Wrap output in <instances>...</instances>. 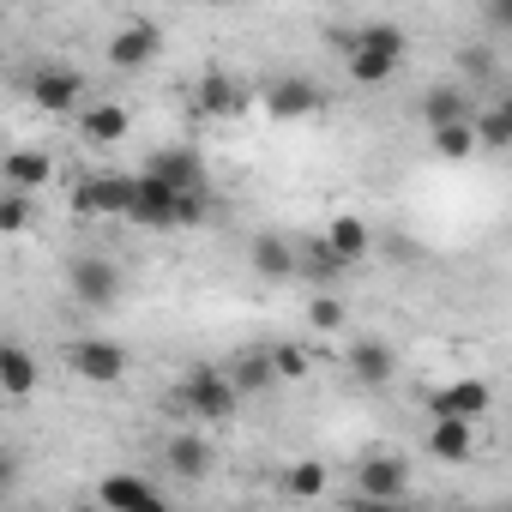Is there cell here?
I'll list each match as a JSON object with an SVG mask.
<instances>
[{"label":"cell","instance_id":"6da1fadb","mask_svg":"<svg viewBox=\"0 0 512 512\" xmlns=\"http://www.w3.org/2000/svg\"><path fill=\"white\" fill-rule=\"evenodd\" d=\"M175 404L187 410V416H199V422H211V428H223L229 416H235V392H229V380H223V368H211V362H199V368H187V380H181V392H175Z\"/></svg>","mask_w":512,"mask_h":512},{"label":"cell","instance_id":"7a4b0ae2","mask_svg":"<svg viewBox=\"0 0 512 512\" xmlns=\"http://www.w3.org/2000/svg\"><path fill=\"white\" fill-rule=\"evenodd\" d=\"M25 97L43 109V115H67V109H85V73L67 67V61H37L25 73Z\"/></svg>","mask_w":512,"mask_h":512},{"label":"cell","instance_id":"3957f363","mask_svg":"<svg viewBox=\"0 0 512 512\" xmlns=\"http://www.w3.org/2000/svg\"><path fill=\"white\" fill-rule=\"evenodd\" d=\"M139 175H145V181H157V187H169V193H181V199H211V181H205V163H199V151H193V145L151 151Z\"/></svg>","mask_w":512,"mask_h":512},{"label":"cell","instance_id":"277c9868","mask_svg":"<svg viewBox=\"0 0 512 512\" xmlns=\"http://www.w3.org/2000/svg\"><path fill=\"white\" fill-rule=\"evenodd\" d=\"M67 362H73V374L85 386H121L127 368H133L127 344H115V338H73L67 344Z\"/></svg>","mask_w":512,"mask_h":512},{"label":"cell","instance_id":"5b68a950","mask_svg":"<svg viewBox=\"0 0 512 512\" xmlns=\"http://www.w3.org/2000/svg\"><path fill=\"white\" fill-rule=\"evenodd\" d=\"M67 290H73V302H85V308H115L121 290H127V278H121L115 260H103V253H79V260L67 266Z\"/></svg>","mask_w":512,"mask_h":512},{"label":"cell","instance_id":"8992f818","mask_svg":"<svg viewBox=\"0 0 512 512\" xmlns=\"http://www.w3.org/2000/svg\"><path fill=\"white\" fill-rule=\"evenodd\" d=\"M356 488H362L368 506H398V500L410 494V458H398V452H368V458L356 464Z\"/></svg>","mask_w":512,"mask_h":512},{"label":"cell","instance_id":"52a82bcc","mask_svg":"<svg viewBox=\"0 0 512 512\" xmlns=\"http://www.w3.org/2000/svg\"><path fill=\"white\" fill-rule=\"evenodd\" d=\"M163 55V25L157 19H127L115 37H109V67H121V73H139V67H151Z\"/></svg>","mask_w":512,"mask_h":512},{"label":"cell","instance_id":"ba28073f","mask_svg":"<svg viewBox=\"0 0 512 512\" xmlns=\"http://www.w3.org/2000/svg\"><path fill=\"white\" fill-rule=\"evenodd\" d=\"M133 175H91L73 187V217H127Z\"/></svg>","mask_w":512,"mask_h":512},{"label":"cell","instance_id":"9c48e42d","mask_svg":"<svg viewBox=\"0 0 512 512\" xmlns=\"http://www.w3.org/2000/svg\"><path fill=\"white\" fill-rule=\"evenodd\" d=\"M97 500H103V512H169V500L157 494V482H145L133 470H109L97 482Z\"/></svg>","mask_w":512,"mask_h":512},{"label":"cell","instance_id":"30bf717a","mask_svg":"<svg viewBox=\"0 0 512 512\" xmlns=\"http://www.w3.org/2000/svg\"><path fill=\"white\" fill-rule=\"evenodd\" d=\"M488 404H494V386H488V380H476V374L428 392V416H452V422H476Z\"/></svg>","mask_w":512,"mask_h":512},{"label":"cell","instance_id":"8fae6325","mask_svg":"<svg viewBox=\"0 0 512 512\" xmlns=\"http://www.w3.org/2000/svg\"><path fill=\"white\" fill-rule=\"evenodd\" d=\"M260 103L272 109V121H302V115H320V109H326V91H320L314 79L290 73V79H278V85H272Z\"/></svg>","mask_w":512,"mask_h":512},{"label":"cell","instance_id":"7c38bea8","mask_svg":"<svg viewBox=\"0 0 512 512\" xmlns=\"http://www.w3.org/2000/svg\"><path fill=\"white\" fill-rule=\"evenodd\" d=\"M163 464L175 470V482H205V476H211V464H217V452H211V440H205V434L175 428V434L163 440Z\"/></svg>","mask_w":512,"mask_h":512},{"label":"cell","instance_id":"4fadbf2b","mask_svg":"<svg viewBox=\"0 0 512 512\" xmlns=\"http://www.w3.org/2000/svg\"><path fill=\"white\" fill-rule=\"evenodd\" d=\"M0 175H7V193H31V199H37V193L49 187V175H55V157L37 151V145H19V151H7Z\"/></svg>","mask_w":512,"mask_h":512},{"label":"cell","instance_id":"5bb4252c","mask_svg":"<svg viewBox=\"0 0 512 512\" xmlns=\"http://www.w3.org/2000/svg\"><path fill=\"white\" fill-rule=\"evenodd\" d=\"M175 199H181V193H169V187H157V181L133 175V205H127V223H139V229H175Z\"/></svg>","mask_w":512,"mask_h":512},{"label":"cell","instance_id":"9a60e30c","mask_svg":"<svg viewBox=\"0 0 512 512\" xmlns=\"http://www.w3.org/2000/svg\"><path fill=\"white\" fill-rule=\"evenodd\" d=\"M43 386V362L25 350V344H7L0 338V398H31Z\"/></svg>","mask_w":512,"mask_h":512},{"label":"cell","instance_id":"2e32d148","mask_svg":"<svg viewBox=\"0 0 512 512\" xmlns=\"http://www.w3.org/2000/svg\"><path fill=\"white\" fill-rule=\"evenodd\" d=\"M422 121H428V133H440V127H458V121H470L476 115V97H470V85H434L422 103Z\"/></svg>","mask_w":512,"mask_h":512},{"label":"cell","instance_id":"e0dca14e","mask_svg":"<svg viewBox=\"0 0 512 512\" xmlns=\"http://www.w3.org/2000/svg\"><path fill=\"white\" fill-rule=\"evenodd\" d=\"M320 241L332 247V260L350 272V266H362V260H368V247H374V229H368L362 217H350V211H344V217H332V229H326Z\"/></svg>","mask_w":512,"mask_h":512},{"label":"cell","instance_id":"ac0fdd59","mask_svg":"<svg viewBox=\"0 0 512 512\" xmlns=\"http://www.w3.org/2000/svg\"><path fill=\"white\" fill-rule=\"evenodd\" d=\"M350 374H356L368 392H380V386H392V374H398V356H392L380 338H356V344H350Z\"/></svg>","mask_w":512,"mask_h":512},{"label":"cell","instance_id":"d6986e66","mask_svg":"<svg viewBox=\"0 0 512 512\" xmlns=\"http://www.w3.org/2000/svg\"><path fill=\"white\" fill-rule=\"evenodd\" d=\"M247 260H253V272H260V278L284 284V278H296V241L290 235H253Z\"/></svg>","mask_w":512,"mask_h":512},{"label":"cell","instance_id":"ffe728a7","mask_svg":"<svg viewBox=\"0 0 512 512\" xmlns=\"http://www.w3.org/2000/svg\"><path fill=\"white\" fill-rule=\"evenodd\" d=\"M127 127H133L127 103H85V109H79V133H85L91 145H121Z\"/></svg>","mask_w":512,"mask_h":512},{"label":"cell","instance_id":"44dd1931","mask_svg":"<svg viewBox=\"0 0 512 512\" xmlns=\"http://www.w3.org/2000/svg\"><path fill=\"white\" fill-rule=\"evenodd\" d=\"M428 452H434L440 464H470V452H476V422L434 416V428H428Z\"/></svg>","mask_w":512,"mask_h":512},{"label":"cell","instance_id":"7402d4cb","mask_svg":"<svg viewBox=\"0 0 512 512\" xmlns=\"http://www.w3.org/2000/svg\"><path fill=\"white\" fill-rule=\"evenodd\" d=\"M223 380H229V392H235V398H253V392H272V386H278V374H272V356H266V350L235 356V362L223 368Z\"/></svg>","mask_w":512,"mask_h":512},{"label":"cell","instance_id":"603a6c76","mask_svg":"<svg viewBox=\"0 0 512 512\" xmlns=\"http://www.w3.org/2000/svg\"><path fill=\"white\" fill-rule=\"evenodd\" d=\"M199 109H205V115H217V121H223V115H241V109H247L241 79H229V73H217V67H211V73L199 79Z\"/></svg>","mask_w":512,"mask_h":512},{"label":"cell","instance_id":"cb8c5ba5","mask_svg":"<svg viewBox=\"0 0 512 512\" xmlns=\"http://www.w3.org/2000/svg\"><path fill=\"white\" fill-rule=\"evenodd\" d=\"M350 49H368V55H386V61H404V49H410V37H404V25L398 19H368L356 37H350Z\"/></svg>","mask_w":512,"mask_h":512},{"label":"cell","instance_id":"d4e9b609","mask_svg":"<svg viewBox=\"0 0 512 512\" xmlns=\"http://www.w3.org/2000/svg\"><path fill=\"white\" fill-rule=\"evenodd\" d=\"M470 133H476V151H506L512 145V103H494V109L470 115Z\"/></svg>","mask_w":512,"mask_h":512},{"label":"cell","instance_id":"484cf974","mask_svg":"<svg viewBox=\"0 0 512 512\" xmlns=\"http://www.w3.org/2000/svg\"><path fill=\"white\" fill-rule=\"evenodd\" d=\"M326 482H332V470H326L320 458H296V464L284 470V494H290V500H320Z\"/></svg>","mask_w":512,"mask_h":512},{"label":"cell","instance_id":"4316f807","mask_svg":"<svg viewBox=\"0 0 512 512\" xmlns=\"http://www.w3.org/2000/svg\"><path fill=\"white\" fill-rule=\"evenodd\" d=\"M296 272H308V278H314V284H320V290H326V284H338V278H344V266H338V260H332V247H326V241H320V235H314V241H302V247H296Z\"/></svg>","mask_w":512,"mask_h":512},{"label":"cell","instance_id":"83f0119b","mask_svg":"<svg viewBox=\"0 0 512 512\" xmlns=\"http://www.w3.org/2000/svg\"><path fill=\"white\" fill-rule=\"evenodd\" d=\"M344 55H350V79H356V85H386V79L398 73V61L368 55V49H344Z\"/></svg>","mask_w":512,"mask_h":512},{"label":"cell","instance_id":"f1b7e54d","mask_svg":"<svg viewBox=\"0 0 512 512\" xmlns=\"http://www.w3.org/2000/svg\"><path fill=\"white\" fill-rule=\"evenodd\" d=\"M31 217H37V199L31 193H0V235L31 229Z\"/></svg>","mask_w":512,"mask_h":512},{"label":"cell","instance_id":"f546056e","mask_svg":"<svg viewBox=\"0 0 512 512\" xmlns=\"http://www.w3.org/2000/svg\"><path fill=\"white\" fill-rule=\"evenodd\" d=\"M434 151H440L446 163H464V157H476V133H470V121H458V127H440V133H434Z\"/></svg>","mask_w":512,"mask_h":512},{"label":"cell","instance_id":"4dcf8cb0","mask_svg":"<svg viewBox=\"0 0 512 512\" xmlns=\"http://www.w3.org/2000/svg\"><path fill=\"white\" fill-rule=\"evenodd\" d=\"M266 356H272V374H278V380H302V374H308V356H302L296 344H272Z\"/></svg>","mask_w":512,"mask_h":512},{"label":"cell","instance_id":"1f68e13d","mask_svg":"<svg viewBox=\"0 0 512 512\" xmlns=\"http://www.w3.org/2000/svg\"><path fill=\"white\" fill-rule=\"evenodd\" d=\"M308 320H314V332H338L344 326V302L338 296H314L308 302Z\"/></svg>","mask_w":512,"mask_h":512},{"label":"cell","instance_id":"d6a6232c","mask_svg":"<svg viewBox=\"0 0 512 512\" xmlns=\"http://www.w3.org/2000/svg\"><path fill=\"white\" fill-rule=\"evenodd\" d=\"M13 476H19V464H13L7 452H0V494H7V488H13Z\"/></svg>","mask_w":512,"mask_h":512},{"label":"cell","instance_id":"836d02e7","mask_svg":"<svg viewBox=\"0 0 512 512\" xmlns=\"http://www.w3.org/2000/svg\"><path fill=\"white\" fill-rule=\"evenodd\" d=\"M356 512H386V506H368V500H362V506H356Z\"/></svg>","mask_w":512,"mask_h":512}]
</instances>
